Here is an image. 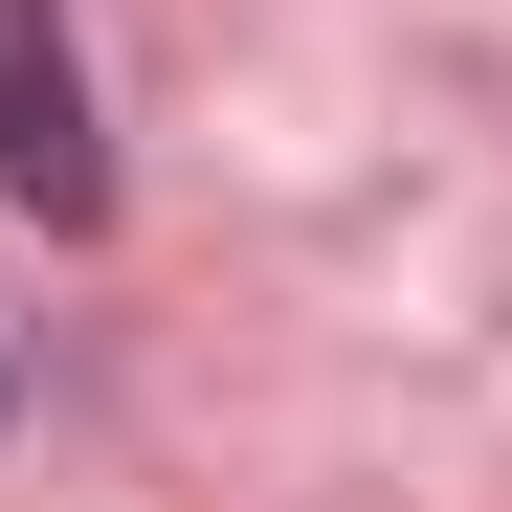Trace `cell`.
<instances>
[{
  "label": "cell",
  "mask_w": 512,
  "mask_h": 512,
  "mask_svg": "<svg viewBox=\"0 0 512 512\" xmlns=\"http://www.w3.org/2000/svg\"><path fill=\"white\" fill-rule=\"evenodd\" d=\"M0 201L90 245L112 223V134H90V45H67V0H0Z\"/></svg>",
  "instance_id": "obj_1"
}]
</instances>
